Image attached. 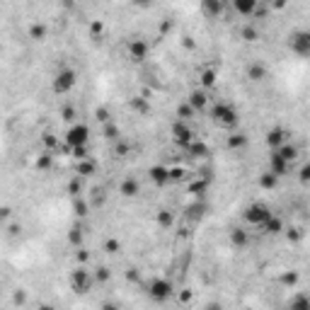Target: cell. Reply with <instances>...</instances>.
<instances>
[{"mask_svg":"<svg viewBox=\"0 0 310 310\" xmlns=\"http://www.w3.org/2000/svg\"><path fill=\"white\" fill-rule=\"evenodd\" d=\"M78 85V70L70 66H63L56 70L54 80H51V90H54L56 95H68V92H73Z\"/></svg>","mask_w":310,"mask_h":310,"instance_id":"6da1fadb","label":"cell"},{"mask_svg":"<svg viewBox=\"0 0 310 310\" xmlns=\"http://www.w3.org/2000/svg\"><path fill=\"white\" fill-rule=\"evenodd\" d=\"M211 119L218 124V126H223V129H232L238 124V109H235V104H230V102H216L211 107Z\"/></svg>","mask_w":310,"mask_h":310,"instance_id":"7a4b0ae2","label":"cell"},{"mask_svg":"<svg viewBox=\"0 0 310 310\" xmlns=\"http://www.w3.org/2000/svg\"><path fill=\"white\" fill-rule=\"evenodd\" d=\"M90 141V126L85 122H73L66 131V145L75 148V145H88Z\"/></svg>","mask_w":310,"mask_h":310,"instance_id":"3957f363","label":"cell"},{"mask_svg":"<svg viewBox=\"0 0 310 310\" xmlns=\"http://www.w3.org/2000/svg\"><path fill=\"white\" fill-rule=\"evenodd\" d=\"M269 216H272V211H269V206L262 204V201H255V204H250V206L243 211L245 223H250V225H262Z\"/></svg>","mask_w":310,"mask_h":310,"instance_id":"277c9868","label":"cell"},{"mask_svg":"<svg viewBox=\"0 0 310 310\" xmlns=\"http://www.w3.org/2000/svg\"><path fill=\"white\" fill-rule=\"evenodd\" d=\"M288 46H291V51L300 58H305L310 54V32L308 29H296V32L288 36Z\"/></svg>","mask_w":310,"mask_h":310,"instance_id":"5b68a950","label":"cell"},{"mask_svg":"<svg viewBox=\"0 0 310 310\" xmlns=\"http://www.w3.org/2000/svg\"><path fill=\"white\" fill-rule=\"evenodd\" d=\"M92 284H95V279H92V274H90L83 264L70 272V288H73V291H78V293H88L90 288H92Z\"/></svg>","mask_w":310,"mask_h":310,"instance_id":"8992f818","label":"cell"},{"mask_svg":"<svg viewBox=\"0 0 310 310\" xmlns=\"http://www.w3.org/2000/svg\"><path fill=\"white\" fill-rule=\"evenodd\" d=\"M170 131H172V138H175V143L182 145V148H187L191 141H194V129L189 126V122L184 119H175L172 126H170Z\"/></svg>","mask_w":310,"mask_h":310,"instance_id":"52a82bcc","label":"cell"},{"mask_svg":"<svg viewBox=\"0 0 310 310\" xmlns=\"http://www.w3.org/2000/svg\"><path fill=\"white\" fill-rule=\"evenodd\" d=\"M150 296H153L155 300H160V303H165V300H170L172 296H175V286H172V281L165 277H158L150 281Z\"/></svg>","mask_w":310,"mask_h":310,"instance_id":"ba28073f","label":"cell"},{"mask_svg":"<svg viewBox=\"0 0 310 310\" xmlns=\"http://www.w3.org/2000/svg\"><path fill=\"white\" fill-rule=\"evenodd\" d=\"M148 54H150V44L145 39H131L129 42V58L133 63H143Z\"/></svg>","mask_w":310,"mask_h":310,"instance_id":"9c48e42d","label":"cell"},{"mask_svg":"<svg viewBox=\"0 0 310 310\" xmlns=\"http://www.w3.org/2000/svg\"><path fill=\"white\" fill-rule=\"evenodd\" d=\"M187 104L194 111H204L209 107V95H206V90H191L187 97Z\"/></svg>","mask_w":310,"mask_h":310,"instance_id":"30bf717a","label":"cell"},{"mask_svg":"<svg viewBox=\"0 0 310 310\" xmlns=\"http://www.w3.org/2000/svg\"><path fill=\"white\" fill-rule=\"evenodd\" d=\"M288 167L291 165H288L286 160H284L277 150H272V155H269V172H274L277 177H284V175L288 172Z\"/></svg>","mask_w":310,"mask_h":310,"instance_id":"8fae6325","label":"cell"},{"mask_svg":"<svg viewBox=\"0 0 310 310\" xmlns=\"http://www.w3.org/2000/svg\"><path fill=\"white\" fill-rule=\"evenodd\" d=\"M201 12L204 17L209 20H216L223 15V0H201Z\"/></svg>","mask_w":310,"mask_h":310,"instance_id":"7c38bea8","label":"cell"},{"mask_svg":"<svg viewBox=\"0 0 310 310\" xmlns=\"http://www.w3.org/2000/svg\"><path fill=\"white\" fill-rule=\"evenodd\" d=\"M257 0H232V10L238 12L240 17H252L257 12Z\"/></svg>","mask_w":310,"mask_h":310,"instance_id":"4fadbf2b","label":"cell"},{"mask_svg":"<svg viewBox=\"0 0 310 310\" xmlns=\"http://www.w3.org/2000/svg\"><path fill=\"white\" fill-rule=\"evenodd\" d=\"M138 191H141V184H138V179L136 177L122 179V184H119V194H122L124 199H133Z\"/></svg>","mask_w":310,"mask_h":310,"instance_id":"5bb4252c","label":"cell"},{"mask_svg":"<svg viewBox=\"0 0 310 310\" xmlns=\"http://www.w3.org/2000/svg\"><path fill=\"white\" fill-rule=\"evenodd\" d=\"M148 175H150V182H155V187H165L167 182H170V175H167L165 165H153L148 170Z\"/></svg>","mask_w":310,"mask_h":310,"instance_id":"9a60e30c","label":"cell"},{"mask_svg":"<svg viewBox=\"0 0 310 310\" xmlns=\"http://www.w3.org/2000/svg\"><path fill=\"white\" fill-rule=\"evenodd\" d=\"M97 172V163L95 160H90V158H85V160H78L75 165V175L78 177H92Z\"/></svg>","mask_w":310,"mask_h":310,"instance_id":"2e32d148","label":"cell"},{"mask_svg":"<svg viewBox=\"0 0 310 310\" xmlns=\"http://www.w3.org/2000/svg\"><path fill=\"white\" fill-rule=\"evenodd\" d=\"M27 34H29L32 42H44L46 36H49V27L44 22H32L29 29H27Z\"/></svg>","mask_w":310,"mask_h":310,"instance_id":"e0dca14e","label":"cell"},{"mask_svg":"<svg viewBox=\"0 0 310 310\" xmlns=\"http://www.w3.org/2000/svg\"><path fill=\"white\" fill-rule=\"evenodd\" d=\"M247 243H250V232L245 230V228H232L230 232V245L232 247H247Z\"/></svg>","mask_w":310,"mask_h":310,"instance_id":"ac0fdd59","label":"cell"},{"mask_svg":"<svg viewBox=\"0 0 310 310\" xmlns=\"http://www.w3.org/2000/svg\"><path fill=\"white\" fill-rule=\"evenodd\" d=\"M284 141H286V131H284V129H279V126L266 133V145H269L272 150H277V148L284 143Z\"/></svg>","mask_w":310,"mask_h":310,"instance_id":"d6986e66","label":"cell"},{"mask_svg":"<svg viewBox=\"0 0 310 310\" xmlns=\"http://www.w3.org/2000/svg\"><path fill=\"white\" fill-rule=\"evenodd\" d=\"M216 80H218V70H216V68H204V70H201L199 83H201V88L204 90L213 88V85H216Z\"/></svg>","mask_w":310,"mask_h":310,"instance_id":"ffe728a7","label":"cell"},{"mask_svg":"<svg viewBox=\"0 0 310 310\" xmlns=\"http://www.w3.org/2000/svg\"><path fill=\"white\" fill-rule=\"evenodd\" d=\"M277 153L281 155L284 160H286L288 165H291V163H293V160L298 158V148H296V145H293V143H286V141H284V143H281V145H279V148H277Z\"/></svg>","mask_w":310,"mask_h":310,"instance_id":"44dd1931","label":"cell"},{"mask_svg":"<svg viewBox=\"0 0 310 310\" xmlns=\"http://www.w3.org/2000/svg\"><path fill=\"white\" fill-rule=\"evenodd\" d=\"M187 153L191 155V158H206V155H209V145L204 143V141H197V138H194V141L187 145Z\"/></svg>","mask_w":310,"mask_h":310,"instance_id":"7402d4cb","label":"cell"},{"mask_svg":"<svg viewBox=\"0 0 310 310\" xmlns=\"http://www.w3.org/2000/svg\"><path fill=\"white\" fill-rule=\"evenodd\" d=\"M259 187L264 189V191H272V189L279 187V177L274 175V172H269V170H266V172L259 175Z\"/></svg>","mask_w":310,"mask_h":310,"instance_id":"603a6c76","label":"cell"},{"mask_svg":"<svg viewBox=\"0 0 310 310\" xmlns=\"http://www.w3.org/2000/svg\"><path fill=\"white\" fill-rule=\"evenodd\" d=\"M34 167H36V170H42V172L51 170V167H54V153H51V150H44V153L34 160Z\"/></svg>","mask_w":310,"mask_h":310,"instance_id":"cb8c5ba5","label":"cell"},{"mask_svg":"<svg viewBox=\"0 0 310 310\" xmlns=\"http://www.w3.org/2000/svg\"><path fill=\"white\" fill-rule=\"evenodd\" d=\"M262 228H264L266 232H272V235H277V232L284 230V221H281L279 216H274V213H272V216H269V218L262 223Z\"/></svg>","mask_w":310,"mask_h":310,"instance_id":"d4e9b609","label":"cell"},{"mask_svg":"<svg viewBox=\"0 0 310 310\" xmlns=\"http://www.w3.org/2000/svg\"><path fill=\"white\" fill-rule=\"evenodd\" d=\"M155 221H158L160 228H172V225H175V213H172V211H167V209H163V211H158V213H155Z\"/></svg>","mask_w":310,"mask_h":310,"instance_id":"484cf974","label":"cell"},{"mask_svg":"<svg viewBox=\"0 0 310 310\" xmlns=\"http://www.w3.org/2000/svg\"><path fill=\"white\" fill-rule=\"evenodd\" d=\"M247 75H250V80H255V83H262L266 78V68L262 63H250L247 66Z\"/></svg>","mask_w":310,"mask_h":310,"instance_id":"4316f807","label":"cell"},{"mask_svg":"<svg viewBox=\"0 0 310 310\" xmlns=\"http://www.w3.org/2000/svg\"><path fill=\"white\" fill-rule=\"evenodd\" d=\"M225 143H228V148H230V150H240V148H245V145H247V136H243V133H230Z\"/></svg>","mask_w":310,"mask_h":310,"instance_id":"83f0119b","label":"cell"},{"mask_svg":"<svg viewBox=\"0 0 310 310\" xmlns=\"http://www.w3.org/2000/svg\"><path fill=\"white\" fill-rule=\"evenodd\" d=\"M131 109L136 114H148L150 111V102H148V97H136V100H131Z\"/></svg>","mask_w":310,"mask_h":310,"instance_id":"f1b7e54d","label":"cell"},{"mask_svg":"<svg viewBox=\"0 0 310 310\" xmlns=\"http://www.w3.org/2000/svg\"><path fill=\"white\" fill-rule=\"evenodd\" d=\"M240 36H243L245 42H257L259 32H257V27H252V24H245L243 29H240Z\"/></svg>","mask_w":310,"mask_h":310,"instance_id":"f546056e","label":"cell"},{"mask_svg":"<svg viewBox=\"0 0 310 310\" xmlns=\"http://www.w3.org/2000/svg\"><path fill=\"white\" fill-rule=\"evenodd\" d=\"M80 191H83V177H70V182H68V194L70 197H80Z\"/></svg>","mask_w":310,"mask_h":310,"instance_id":"4dcf8cb0","label":"cell"},{"mask_svg":"<svg viewBox=\"0 0 310 310\" xmlns=\"http://www.w3.org/2000/svg\"><path fill=\"white\" fill-rule=\"evenodd\" d=\"M206 189H209V179H194V182L189 184V191H191V194H197V197H201Z\"/></svg>","mask_w":310,"mask_h":310,"instance_id":"1f68e13d","label":"cell"},{"mask_svg":"<svg viewBox=\"0 0 310 310\" xmlns=\"http://www.w3.org/2000/svg\"><path fill=\"white\" fill-rule=\"evenodd\" d=\"M42 143H44V148L46 150H51V153L58 150V138H56L54 133H44V136H42Z\"/></svg>","mask_w":310,"mask_h":310,"instance_id":"d6a6232c","label":"cell"},{"mask_svg":"<svg viewBox=\"0 0 310 310\" xmlns=\"http://www.w3.org/2000/svg\"><path fill=\"white\" fill-rule=\"evenodd\" d=\"M68 243L73 247H83V230L80 228H70L68 230Z\"/></svg>","mask_w":310,"mask_h":310,"instance_id":"836d02e7","label":"cell"},{"mask_svg":"<svg viewBox=\"0 0 310 310\" xmlns=\"http://www.w3.org/2000/svg\"><path fill=\"white\" fill-rule=\"evenodd\" d=\"M73 211H75L78 216H88V211H90L88 201L80 199V197H73Z\"/></svg>","mask_w":310,"mask_h":310,"instance_id":"e575fe53","label":"cell"},{"mask_svg":"<svg viewBox=\"0 0 310 310\" xmlns=\"http://www.w3.org/2000/svg\"><path fill=\"white\" fill-rule=\"evenodd\" d=\"M167 175H170V182H179V179H184L189 175L184 167H167Z\"/></svg>","mask_w":310,"mask_h":310,"instance_id":"d590c367","label":"cell"},{"mask_svg":"<svg viewBox=\"0 0 310 310\" xmlns=\"http://www.w3.org/2000/svg\"><path fill=\"white\" fill-rule=\"evenodd\" d=\"M92 279H95L97 284H107V281L111 279V274H109V269H107V266H97V272L92 274Z\"/></svg>","mask_w":310,"mask_h":310,"instance_id":"8d00e7d4","label":"cell"},{"mask_svg":"<svg viewBox=\"0 0 310 310\" xmlns=\"http://www.w3.org/2000/svg\"><path fill=\"white\" fill-rule=\"evenodd\" d=\"M75 117H78V109L75 107H73V104H66V107H63V109H61V119H63V122H75Z\"/></svg>","mask_w":310,"mask_h":310,"instance_id":"74e56055","label":"cell"},{"mask_svg":"<svg viewBox=\"0 0 310 310\" xmlns=\"http://www.w3.org/2000/svg\"><path fill=\"white\" fill-rule=\"evenodd\" d=\"M102 34H104V22H100V20L90 22V36L92 39H102Z\"/></svg>","mask_w":310,"mask_h":310,"instance_id":"f35d334b","label":"cell"},{"mask_svg":"<svg viewBox=\"0 0 310 310\" xmlns=\"http://www.w3.org/2000/svg\"><path fill=\"white\" fill-rule=\"evenodd\" d=\"M194 114H197V111L191 109V107H189L187 102H184V104H179V109H177V119H184V122H189V119H191Z\"/></svg>","mask_w":310,"mask_h":310,"instance_id":"ab89813d","label":"cell"},{"mask_svg":"<svg viewBox=\"0 0 310 310\" xmlns=\"http://www.w3.org/2000/svg\"><path fill=\"white\" fill-rule=\"evenodd\" d=\"M104 136L111 138V141H114V138H119V126H117L114 122H107L104 124Z\"/></svg>","mask_w":310,"mask_h":310,"instance_id":"60d3db41","label":"cell"},{"mask_svg":"<svg viewBox=\"0 0 310 310\" xmlns=\"http://www.w3.org/2000/svg\"><path fill=\"white\" fill-rule=\"evenodd\" d=\"M95 119H97V122H102V124L111 122L109 109H107V107H97V109H95Z\"/></svg>","mask_w":310,"mask_h":310,"instance_id":"b9f144b4","label":"cell"},{"mask_svg":"<svg viewBox=\"0 0 310 310\" xmlns=\"http://www.w3.org/2000/svg\"><path fill=\"white\" fill-rule=\"evenodd\" d=\"M291 308H298V310H308L310 308V300L305 296H296V298L291 300Z\"/></svg>","mask_w":310,"mask_h":310,"instance_id":"7bdbcfd3","label":"cell"},{"mask_svg":"<svg viewBox=\"0 0 310 310\" xmlns=\"http://www.w3.org/2000/svg\"><path fill=\"white\" fill-rule=\"evenodd\" d=\"M104 250H107V252H109V255H117V252H119V250H122V243H119V240H117V238H109V240H107V243H104Z\"/></svg>","mask_w":310,"mask_h":310,"instance_id":"ee69618b","label":"cell"},{"mask_svg":"<svg viewBox=\"0 0 310 310\" xmlns=\"http://www.w3.org/2000/svg\"><path fill=\"white\" fill-rule=\"evenodd\" d=\"M70 150H73V158H75V160H85V158H90L88 145H75V148H70Z\"/></svg>","mask_w":310,"mask_h":310,"instance_id":"f6af8a7d","label":"cell"},{"mask_svg":"<svg viewBox=\"0 0 310 310\" xmlns=\"http://www.w3.org/2000/svg\"><path fill=\"white\" fill-rule=\"evenodd\" d=\"M281 281H284L286 286H296V284H298V274H296V272H291V274H284V277H281Z\"/></svg>","mask_w":310,"mask_h":310,"instance_id":"bcb514c9","label":"cell"},{"mask_svg":"<svg viewBox=\"0 0 310 310\" xmlns=\"http://www.w3.org/2000/svg\"><path fill=\"white\" fill-rule=\"evenodd\" d=\"M78 262H80V264H88V262H90V252H88V250H83V247H78Z\"/></svg>","mask_w":310,"mask_h":310,"instance_id":"7dc6e473","label":"cell"},{"mask_svg":"<svg viewBox=\"0 0 310 310\" xmlns=\"http://www.w3.org/2000/svg\"><path fill=\"white\" fill-rule=\"evenodd\" d=\"M300 182H303V184H308V179H310V165H303L300 167Z\"/></svg>","mask_w":310,"mask_h":310,"instance_id":"c3c4849f","label":"cell"},{"mask_svg":"<svg viewBox=\"0 0 310 310\" xmlns=\"http://www.w3.org/2000/svg\"><path fill=\"white\" fill-rule=\"evenodd\" d=\"M10 216H12V209H10V206H0V223L8 221Z\"/></svg>","mask_w":310,"mask_h":310,"instance_id":"681fc988","label":"cell"},{"mask_svg":"<svg viewBox=\"0 0 310 310\" xmlns=\"http://www.w3.org/2000/svg\"><path fill=\"white\" fill-rule=\"evenodd\" d=\"M300 238H303V232H300L298 228H293V230H288V240H293V243H296V240H300Z\"/></svg>","mask_w":310,"mask_h":310,"instance_id":"f907efd6","label":"cell"},{"mask_svg":"<svg viewBox=\"0 0 310 310\" xmlns=\"http://www.w3.org/2000/svg\"><path fill=\"white\" fill-rule=\"evenodd\" d=\"M114 153H117V155H126V153H129V145H126V143H117Z\"/></svg>","mask_w":310,"mask_h":310,"instance_id":"816d5d0a","label":"cell"},{"mask_svg":"<svg viewBox=\"0 0 310 310\" xmlns=\"http://www.w3.org/2000/svg\"><path fill=\"white\" fill-rule=\"evenodd\" d=\"M269 3H272V8H277V10L286 8V0H269Z\"/></svg>","mask_w":310,"mask_h":310,"instance_id":"f5cc1de1","label":"cell"},{"mask_svg":"<svg viewBox=\"0 0 310 310\" xmlns=\"http://www.w3.org/2000/svg\"><path fill=\"white\" fill-rule=\"evenodd\" d=\"M131 3H133V5H138V8H148L153 0H131Z\"/></svg>","mask_w":310,"mask_h":310,"instance_id":"db71d44e","label":"cell"},{"mask_svg":"<svg viewBox=\"0 0 310 310\" xmlns=\"http://www.w3.org/2000/svg\"><path fill=\"white\" fill-rule=\"evenodd\" d=\"M257 3H262V0H257Z\"/></svg>","mask_w":310,"mask_h":310,"instance_id":"11a10c76","label":"cell"}]
</instances>
